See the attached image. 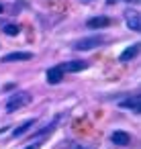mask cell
Masks as SVG:
<instances>
[{
	"label": "cell",
	"instance_id": "obj_1",
	"mask_svg": "<svg viewBox=\"0 0 141 149\" xmlns=\"http://www.w3.org/2000/svg\"><path fill=\"white\" fill-rule=\"evenodd\" d=\"M29 102H31V94H27V92H15V94L8 98L4 110H6L8 114H13V112H17L19 108H25Z\"/></svg>",
	"mask_w": 141,
	"mask_h": 149
},
{
	"label": "cell",
	"instance_id": "obj_2",
	"mask_svg": "<svg viewBox=\"0 0 141 149\" xmlns=\"http://www.w3.org/2000/svg\"><path fill=\"white\" fill-rule=\"evenodd\" d=\"M104 43L102 37H86V39H80L74 43V49L76 51H88V49H96Z\"/></svg>",
	"mask_w": 141,
	"mask_h": 149
},
{
	"label": "cell",
	"instance_id": "obj_3",
	"mask_svg": "<svg viewBox=\"0 0 141 149\" xmlns=\"http://www.w3.org/2000/svg\"><path fill=\"white\" fill-rule=\"evenodd\" d=\"M57 68L61 70V74H74V72L86 70L88 63H86V61H68V63H61V65H57Z\"/></svg>",
	"mask_w": 141,
	"mask_h": 149
},
{
	"label": "cell",
	"instance_id": "obj_4",
	"mask_svg": "<svg viewBox=\"0 0 141 149\" xmlns=\"http://www.w3.org/2000/svg\"><path fill=\"white\" fill-rule=\"evenodd\" d=\"M27 59H33V53H29V51H15V53H6L2 57L4 63H8V61H27Z\"/></svg>",
	"mask_w": 141,
	"mask_h": 149
},
{
	"label": "cell",
	"instance_id": "obj_5",
	"mask_svg": "<svg viewBox=\"0 0 141 149\" xmlns=\"http://www.w3.org/2000/svg\"><path fill=\"white\" fill-rule=\"evenodd\" d=\"M108 25H110L108 17H94V19H88V23H86V27H90V29H104Z\"/></svg>",
	"mask_w": 141,
	"mask_h": 149
},
{
	"label": "cell",
	"instance_id": "obj_6",
	"mask_svg": "<svg viewBox=\"0 0 141 149\" xmlns=\"http://www.w3.org/2000/svg\"><path fill=\"white\" fill-rule=\"evenodd\" d=\"M110 141H112L114 145H129V143H131V135L125 133V131H114V133L110 135Z\"/></svg>",
	"mask_w": 141,
	"mask_h": 149
},
{
	"label": "cell",
	"instance_id": "obj_7",
	"mask_svg": "<svg viewBox=\"0 0 141 149\" xmlns=\"http://www.w3.org/2000/svg\"><path fill=\"white\" fill-rule=\"evenodd\" d=\"M121 108H129V110H139V108H141V100H139V96L135 94V96H131V98L123 100V102H121Z\"/></svg>",
	"mask_w": 141,
	"mask_h": 149
},
{
	"label": "cell",
	"instance_id": "obj_8",
	"mask_svg": "<svg viewBox=\"0 0 141 149\" xmlns=\"http://www.w3.org/2000/svg\"><path fill=\"white\" fill-rule=\"evenodd\" d=\"M137 53H139V43H133L131 47H127V49L121 53V57H119V59H121V61H129V59H133Z\"/></svg>",
	"mask_w": 141,
	"mask_h": 149
},
{
	"label": "cell",
	"instance_id": "obj_9",
	"mask_svg": "<svg viewBox=\"0 0 141 149\" xmlns=\"http://www.w3.org/2000/svg\"><path fill=\"white\" fill-rule=\"evenodd\" d=\"M61 78H64V74H61V70L57 65L47 70V82L49 84H57V82H61Z\"/></svg>",
	"mask_w": 141,
	"mask_h": 149
},
{
	"label": "cell",
	"instance_id": "obj_10",
	"mask_svg": "<svg viewBox=\"0 0 141 149\" xmlns=\"http://www.w3.org/2000/svg\"><path fill=\"white\" fill-rule=\"evenodd\" d=\"M127 23H129V29L131 31H139L141 29V19H139L137 13H129L127 15Z\"/></svg>",
	"mask_w": 141,
	"mask_h": 149
},
{
	"label": "cell",
	"instance_id": "obj_11",
	"mask_svg": "<svg viewBox=\"0 0 141 149\" xmlns=\"http://www.w3.org/2000/svg\"><path fill=\"white\" fill-rule=\"evenodd\" d=\"M33 125H35V118H29L25 125H21L19 129H15V133H13V135H15V137H21V135H23V133H27V131H29Z\"/></svg>",
	"mask_w": 141,
	"mask_h": 149
},
{
	"label": "cell",
	"instance_id": "obj_12",
	"mask_svg": "<svg viewBox=\"0 0 141 149\" xmlns=\"http://www.w3.org/2000/svg\"><path fill=\"white\" fill-rule=\"evenodd\" d=\"M2 31H4L6 35H10V37H15V35H19V33H21V29H19L17 25H4V27H2Z\"/></svg>",
	"mask_w": 141,
	"mask_h": 149
},
{
	"label": "cell",
	"instance_id": "obj_13",
	"mask_svg": "<svg viewBox=\"0 0 141 149\" xmlns=\"http://www.w3.org/2000/svg\"><path fill=\"white\" fill-rule=\"evenodd\" d=\"M25 149H39V143H35V145H29V147H25Z\"/></svg>",
	"mask_w": 141,
	"mask_h": 149
},
{
	"label": "cell",
	"instance_id": "obj_14",
	"mask_svg": "<svg viewBox=\"0 0 141 149\" xmlns=\"http://www.w3.org/2000/svg\"><path fill=\"white\" fill-rule=\"evenodd\" d=\"M119 0H106V4H117Z\"/></svg>",
	"mask_w": 141,
	"mask_h": 149
},
{
	"label": "cell",
	"instance_id": "obj_15",
	"mask_svg": "<svg viewBox=\"0 0 141 149\" xmlns=\"http://www.w3.org/2000/svg\"><path fill=\"white\" fill-rule=\"evenodd\" d=\"M2 10H4V8H2V4H0V13H2Z\"/></svg>",
	"mask_w": 141,
	"mask_h": 149
}]
</instances>
